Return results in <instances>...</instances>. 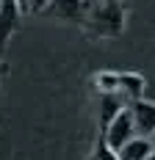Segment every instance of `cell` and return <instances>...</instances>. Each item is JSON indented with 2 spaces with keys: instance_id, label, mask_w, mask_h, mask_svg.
I'll use <instances>...</instances> for the list:
<instances>
[{
  "instance_id": "1",
  "label": "cell",
  "mask_w": 155,
  "mask_h": 160,
  "mask_svg": "<svg viewBox=\"0 0 155 160\" xmlns=\"http://www.w3.org/2000/svg\"><path fill=\"white\" fill-rule=\"evenodd\" d=\"M83 19L92 25L94 33H100V36H116L125 25L122 3L119 0H94L92 8H86Z\"/></svg>"
},
{
  "instance_id": "2",
  "label": "cell",
  "mask_w": 155,
  "mask_h": 160,
  "mask_svg": "<svg viewBox=\"0 0 155 160\" xmlns=\"http://www.w3.org/2000/svg\"><path fill=\"white\" fill-rule=\"evenodd\" d=\"M100 138H103L105 146L114 149V152H116V149H122V146L133 138V122H130L127 108H122V111H119L108 124H105V130H103V135H100Z\"/></svg>"
},
{
  "instance_id": "3",
  "label": "cell",
  "mask_w": 155,
  "mask_h": 160,
  "mask_svg": "<svg viewBox=\"0 0 155 160\" xmlns=\"http://www.w3.org/2000/svg\"><path fill=\"white\" fill-rule=\"evenodd\" d=\"M127 113H130V122H133V135L136 138H150V132L155 130V105L144 102V99H136V102L127 105Z\"/></svg>"
},
{
  "instance_id": "4",
  "label": "cell",
  "mask_w": 155,
  "mask_h": 160,
  "mask_svg": "<svg viewBox=\"0 0 155 160\" xmlns=\"http://www.w3.org/2000/svg\"><path fill=\"white\" fill-rule=\"evenodd\" d=\"M89 3L86 0H47V6L42 8L47 17L53 19H69V22H83Z\"/></svg>"
},
{
  "instance_id": "5",
  "label": "cell",
  "mask_w": 155,
  "mask_h": 160,
  "mask_svg": "<svg viewBox=\"0 0 155 160\" xmlns=\"http://www.w3.org/2000/svg\"><path fill=\"white\" fill-rule=\"evenodd\" d=\"M19 28V6L17 0H0V50L6 47L8 36Z\"/></svg>"
},
{
  "instance_id": "6",
  "label": "cell",
  "mask_w": 155,
  "mask_h": 160,
  "mask_svg": "<svg viewBox=\"0 0 155 160\" xmlns=\"http://www.w3.org/2000/svg\"><path fill=\"white\" fill-rule=\"evenodd\" d=\"M141 91H144V80L139 75H116V94L122 97L127 105L141 99Z\"/></svg>"
},
{
  "instance_id": "7",
  "label": "cell",
  "mask_w": 155,
  "mask_h": 160,
  "mask_svg": "<svg viewBox=\"0 0 155 160\" xmlns=\"http://www.w3.org/2000/svg\"><path fill=\"white\" fill-rule=\"evenodd\" d=\"M122 108H125V99H122V97L116 94V91H105V94L100 97V127L105 130V124H108Z\"/></svg>"
},
{
  "instance_id": "8",
  "label": "cell",
  "mask_w": 155,
  "mask_h": 160,
  "mask_svg": "<svg viewBox=\"0 0 155 160\" xmlns=\"http://www.w3.org/2000/svg\"><path fill=\"white\" fill-rule=\"evenodd\" d=\"M150 152H152L150 141H147V138H136V135H133L122 149H116V160H144Z\"/></svg>"
},
{
  "instance_id": "9",
  "label": "cell",
  "mask_w": 155,
  "mask_h": 160,
  "mask_svg": "<svg viewBox=\"0 0 155 160\" xmlns=\"http://www.w3.org/2000/svg\"><path fill=\"white\" fill-rule=\"evenodd\" d=\"M97 160H116V152L108 149L103 138H100V144H97Z\"/></svg>"
},
{
  "instance_id": "10",
  "label": "cell",
  "mask_w": 155,
  "mask_h": 160,
  "mask_svg": "<svg viewBox=\"0 0 155 160\" xmlns=\"http://www.w3.org/2000/svg\"><path fill=\"white\" fill-rule=\"evenodd\" d=\"M100 88L105 91H116V75H100Z\"/></svg>"
},
{
  "instance_id": "11",
  "label": "cell",
  "mask_w": 155,
  "mask_h": 160,
  "mask_svg": "<svg viewBox=\"0 0 155 160\" xmlns=\"http://www.w3.org/2000/svg\"><path fill=\"white\" fill-rule=\"evenodd\" d=\"M47 6V0H28V11H42Z\"/></svg>"
},
{
  "instance_id": "12",
  "label": "cell",
  "mask_w": 155,
  "mask_h": 160,
  "mask_svg": "<svg viewBox=\"0 0 155 160\" xmlns=\"http://www.w3.org/2000/svg\"><path fill=\"white\" fill-rule=\"evenodd\" d=\"M147 141H150V146H152V152H155V130L150 132V138H147Z\"/></svg>"
},
{
  "instance_id": "13",
  "label": "cell",
  "mask_w": 155,
  "mask_h": 160,
  "mask_svg": "<svg viewBox=\"0 0 155 160\" xmlns=\"http://www.w3.org/2000/svg\"><path fill=\"white\" fill-rule=\"evenodd\" d=\"M17 6H19V11H22V8H28V0H17Z\"/></svg>"
},
{
  "instance_id": "14",
  "label": "cell",
  "mask_w": 155,
  "mask_h": 160,
  "mask_svg": "<svg viewBox=\"0 0 155 160\" xmlns=\"http://www.w3.org/2000/svg\"><path fill=\"white\" fill-rule=\"evenodd\" d=\"M144 160H155V152H150V155H147V158H144Z\"/></svg>"
}]
</instances>
